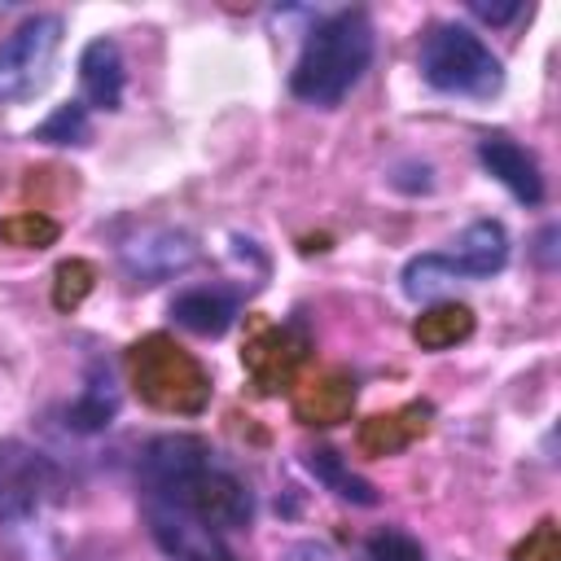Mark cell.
<instances>
[{
	"label": "cell",
	"instance_id": "11",
	"mask_svg": "<svg viewBox=\"0 0 561 561\" xmlns=\"http://www.w3.org/2000/svg\"><path fill=\"white\" fill-rule=\"evenodd\" d=\"M171 316H175V324H184L188 333L219 337V333L237 320V298L224 294V289H184V294L171 302Z\"/></svg>",
	"mask_w": 561,
	"mask_h": 561
},
{
	"label": "cell",
	"instance_id": "13",
	"mask_svg": "<svg viewBox=\"0 0 561 561\" xmlns=\"http://www.w3.org/2000/svg\"><path fill=\"white\" fill-rule=\"evenodd\" d=\"M473 333V311L465 302H434L425 316H416L412 324V337L425 346V351H447L456 342H465Z\"/></svg>",
	"mask_w": 561,
	"mask_h": 561
},
{
	"label": "cell",
	"instance_id": "22",
	"mask_svg": "<svg viewBox=\"0 0 561 561\" xmlns=\"http://www.w3.org/2000/svg\"><path fill=\"white\" fill-rule=\"evenodd\" d=\"M280 561H342L329 543H316V539H302V543H289Z\"/></svg>",
	"mask_w": 561,
	"mask_h": 561
},
{
	"label": "cell",
	"instance_id": "5",
	"mask_svg": "<svg viewBox=\"0 0 561 561\" xmlns=\"http://www.w3.org/2000/svg\"><path fill=\"white\" fill-rule=\"evenodd\" d=\"M145 517H149V535L158 539V548L175 561H237L232 548L219 539V530L167 500H145Z\"/></svg>",
	"mask_w": 561,
	"mask_h": 561
},
{
	"label": "cell",
	"instance_id": "21",
	"mask_svg": "<svg viewBox=\"0 0 561 561\" xmlns=\"http://www.w3.org/2000/svg\"><path fill=\"white\" fill-rule=\"evenodd\" d=\"M469 9H473V18H482V22H491V26H504V22H513V18L522 13V0H508V4H486V0H473Z\"/></svg>",
	"mask_w": 561,
	"mask_h": 561
},
{
	"label": "cell",
	"instance_id": "2",
	"mask_svg": "<svg viewBox=\"0 0 561 561\" xmlns=\"http://www.w3.org/2000/svg\"><path fill=\"white\" fill-rule=\"evenodd\" d=\"M373 61V22L364 9H342L311 26L289 70V88L307 105H337Z\"/></svg>",
	"mask_w": 561,
	"mask_h": 561
},
{
	"label": "cell",
	"instance_id": "9",
	"mask_svg": "<svg viewBox=\"0 0 561 561\" xmlns=\"http://www.w3.org/2000/svg\"><path fill=\"white\" fill-rule=\"evenodd\" d=\"M447 259L456 263V272H460L465 280L491 276V272H500L504 259H508V232H504L495 219H478V224H469V228L451 241Z\"/></svg>",
	"mask_w": 561,
	"mask_h": 561
},
{
	"label": "cell",
	"instance_id": "14",
	"mask_svg": "<svg viewBox=\"0 0 561 561\" xmlns=\"http://www.w3.org/2000/svg\"><path fill=\"white\" fill-rule=\"evenodd\" d=\"M307 469H311V478L316 482H324L337 500H346V504H377V491H373V482L368 478H359V473H351L346 469V460L337 456V451H329V447H316V451H307Z\"/></svg>",
	"mask_w": 561,
	"mask_h": 561
},
{
	"label": "cell",
	"instance_id": "3",
	"mask_svg": "<svg viewBox=\"0 0 561 561\" xmlns=\"http://www.w3.org/2000/svg\"><path fill=\"white\" fill-rule=\"evenodd\" d=\"M421 75L430 88L447 96H469V101H486L504 88L500 57L469 26H456V22H443L421 39Z\"/></svg>",
	"mask_w": 561,
	"mask_h": 561
},
{
	"label": "cell",
	"instance_id": "15",
	"mask_svg": "<svg viewBox=\"0 0 561 561\" xmlns=\"http://www.w3.org/2000/svg\"><path fill=\"white\" fill-rule=\"evenodd\" d=\"M465 276L456 272V263L447 254H416L408 267H403V294L412 302H434L443 298L451 285H460Z\"/></svg>",
	"mask_w": 561,
	"mask_h": 561
},
{
	"label": "cell",
	"instance_id": "18",
	"mask_svg": "<svg viewBox=\"0 0 561 561\" xmlns=\"http://www.w3.org/2000/svg\"><path fill=\"white\" fill-rule=\"evenodd\" d=\"M88 289H92V267H88L83 259H70V263H61V267H57V289H53V302H57L61 311L79 307Z\"/></svg>",
	"mask_w": 561,
	"mask_h": 561
},
{
	"label": "cell",
	"instance_id": "1",
	"mask_svg": "<svg viewBox=\"0 0 561 561\" xmlns=\"http://www.w3.org/2000/svg\"><path fill=\"white\" fill-rule=\"evenodd\" d=\"M140 478L153 500H167L210 526H245L254 504L237 473H228L215 451L193 434H162L140 456Z\"/></svg>",
	"mask_w": 561,
	"mask_h": 561
},
{
	"label": "cell",
	"instance_id": "7",
	"mask_svg": "<svg viewBox=\"0 0 561 561\" xmlns=\"http://www.w3.org/2000/svg\"><path fill=\"white\" fill-rule=\"evenodd\" d=\"M197 259V241L180 228H153L145 237H136L131 245H123V272L136 285H158L175 272H184Z\"/></svg>",
	"mask_w": 561,
	"mask_h": 561
},
{
	"label": "cell",
	"instance_id": "20",
	"mask_svg": "<svg viewBox=\"0 0 561 561\" xmlns=\"http://www.w3.org/2000/svg\"><path fill=\"white\" fill-rule=\"evenodd\" d=\"M517 561H557V539H552V526H539L530 543L517 548Z\"/></svg>",
	"mask_w": 561,
	"mask_h": 561
},
{
	"label": "cell",
	"instance_id": "19",
	"mask_svg": "<svg viewBox=\"0 0 561 561\" xmlns=\"http://www.w3.org/2000/svg\"><path fill=\"white\" fill-rule=\"evenodd\" d=\"M368 561H425V552L403 530H377L368 539Z\"/></svg>",
	"mask_w": 561,
	"mask_h": 561
},
{
	"label": "cell",
	"instance_id": "8",
	"mask_svg": "<svg viewBox=\"0 0 561 561\" xmlns=\"http://www.w3.org/2000/svg\"><path fill=\"white\" fill-rule=\"evenodd\" d=\"M478 158L517 202H526V206L543 202V175H539V162L530 149H522L508 136H486V140H478Z\"/></svg>",
	"mask_w": 561,
	"mask_h": 561
},
{
	"label": "cell",
	"instance_id": "10",
	"mask_svg": "<svg viewBox=\"0 0 561 561\" xmlns=\"http://www.w3.org/2000/svg\"><path fill=\"white\" fill-rule=\"evenodd\" d=\"M123 53L114 39H92L79 57V83H83V101L92 110H118L123 101Z\"/></svg>",
	"mask_w": 561,
	"mask_h": 561
},
{
	"label": "cell",
	"instance_id": "17",
	"mask_svg": "<svg viewBox=\"0 0 561 561\" xmlns=\"http://www.w3.org/2000/svg\"><path fill=\"white\" fill-rule=\"evenodd\" d=\"M0 237H4L9 245H22V250H44V245L57 241V224H53L48 215L26 210V215H9V219L0 224Z\"/></svg>",
	"mask_w": 561,
	"mask_h": 561
},
{
	"label": "cell",
	"instance_id": "4",
	"mask_svg": "<svg viewBox=\"0 0 561 561\" xmlns=\"http://www.w3.org/2000/svg\"><path fill=\"white\" fill-rule=\"evenodd\" d=\"M57 486L61 473L39 447L22 438H0V522H31L57 495Z\"/></svg>",
	"mask_w": 561,
	"mask_h": 561
},
{
	"label": "cell",
	"instance_id": "16",
	"mask_svg": "<svg viewBox=\"0 0 561 561\" xmlns=\"http://www.w3.org/2000/svg\"><path fill=\"white\" fill-rule=\"evenodd\" d=\"M83 136H88V105H83V101L57 105V110L35 127V140H48V145H79Z\"/></svg>",
	"mask_w": 561,
	"mask_h": 561
},
{
	"label": "cell",
	"instance_id": "12",
	"mask_svg": "<svg viewBox=\"0 0 561 561\" xmlns=\"http://www.w3.org/2000/svg\"><path fill=\"white\" fill-rule=\"evenodd\" d=\"M114 412H118V386H114V373L96 364V368L88 373L79 399L70 403V430H79V434H96V430H105V425L114 421Z\"/></svg>",
	"mask_w": 561,
	"mask_h": 561
},
{
	"label": "cell",
	"instance_id": "6",
	"mask_svg": "<svg viewBox=\"0 0 561 561\" xmlns=\"http://www.w3.org/2000/svg\"><path fill=\"white\" fill-rule=\"evenodd\" d=\"M61 39V18H31L26 26L13 31V39L0 48V92L18 96L35 88L57 53Z\"/></svg>",
	"mask_w": 561,
	"mask_h": 561
}]
</instances>
